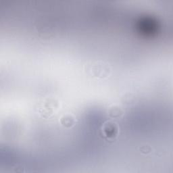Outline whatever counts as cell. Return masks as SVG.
<instances>
[{
  "mask_svg": "<svg viewBox=\"0 0 173 173\" xmlns=\"http://www.w3.org/2000/svg\"><path fill=\"white\" fill-rule=\"evenodd\" d=\"M139 150L143 154H148V153L151 151V148L150 146L147 145H143V146H141L139 147Z\"/></svg>",
  "mask_w": 173,
  "mask_h": 173,
  "instance_id": "6da1fadb",
  "label": "cell"
}]
</instances>
